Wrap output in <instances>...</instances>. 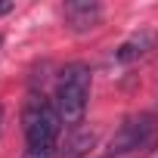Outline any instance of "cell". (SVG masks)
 I'll return each mask as SVG.
<instances>
[{
  "label": "cell",
  "mask_w": 158,
  "mask_h": 158,
  "mask_svg": "<svg viewBox=\"0 0 158 158\" xmlns=\"http://www.w3.org/2000/svg\"><path fill=\"white\" fill-rule=\"evenodd\" d=\"M62 19H65L68 31L87 34V31H93L102 22V6L96 3V0H68V3L62 6Z\"/></svg>",
  "instance_id": "cell-4"
},
{
  "label": "cell",
  "mask_w": 158,
  "mask_h": 158,
  "mask_svg": "<svg viewBox=\"0 0 158 158\" xmlns=\"http://www.w3.org/2000/svg\"><path fill=\"white\" fill-rule=\"evenodd\" d=\"M155 130H158V124H155L152 115H133V118H127L115 130V136H112V155H130V152L149 149L155 143Z\"/></svg>",
  "instance_id": "cell-3"
},
{
  "label": "cell",
  "mask_w": 158,
  "mask_h": 158,
  "mask_svg": "<svg viewBox=\"0 0 158 158\" xmlns=\"http://www.w3.org/2000/svg\"><path fill=\"white\" fill-rule=\"evenodd\" d=\"M10 10H13V3H10V0H0V16H6Z\"/></svg>",
  "instance_id": "cell-8"
},
{
  "label": "cell",
  "mask_w": 158,
  "mask_h": 158,
  "mask_svg": "<svg viewBox=\"0 0 158 158\" xmlns=\"http://www.w3.org/2000/svg\"><path fill=\"white\" fill-rule=\"evenodd\" d=\"M87 99H90V68L84 62L65 65L59 74V87H56V112L62 124L68 127L81 124L87 112Z\"/></svg>",
  "instance_id": "cell-1"
},
{
  "label": "cell",
  "mask_w": 158,
  "mask_h": 158,
  "mask_svg": "<svg viewBox=\"0 0 158 158\" xmlns=\"http://www.w3.org/2000/svg\"><path fill=\"white\" fill-rule=\"evenodd\" d=\"M93 146H96V133L90 127H71V133H68L59 158H84V155H90Z\"/></svg>",
  "instance_id": "cell-6"
},
{
  "label": "cell",
  "mask_w": 158,
  "mask_h": 158,
  "mask_svg": "<svg viewBox=\"0 0 158 158\" xmlns=\"http://www.w3.org/2000/svg\"><path fill=\"white\" fill-rule=\"evenodd\" d=\"M22 124H25V143H28V149H59L56 143H59L62 118L56 112V102H50L44 96H31L25 102Z\"/></svg>",
  "instance_id": "cell-2"
},
{
  "label": "cell",
  "mask_w": 158,
  "mask_h": 158,
  "mask_svg": "<svg viewBox=\"0 0 158 158\" xmlns=\"http://www.w3.org/2000/svg\"><path fill=\"white\" fill-rule=\"evenodd\" d=\"M152 47H155V34H152V31H139V34L127 37V40L115 50V62H121V65L136 62V59H143Z\"/></svg>",
  "instance_id": "cell-5"
},
{
  "label": "cell",
  "mask_w": 158,
  "mask_h": 158,
  "mask_svg": "<svg viewBox=\"0 0 158 158\" xmlns=\"http://www.w3.org/2000/svg\"><path fill=\"white\" fill-rule=\"evenodd\" d=\"M25 158H59L56 149H25Z\"/></svg>",
  "instance_id": "cell-7"
}]
</instances>
